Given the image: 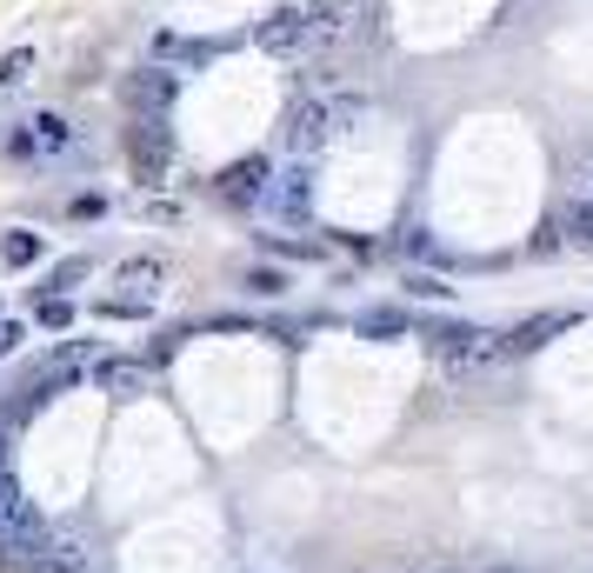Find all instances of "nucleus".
Returning <instances> with one entry per match:
<instances>
[{
  "label": "nucleus",
  "mask_w": 593,
  "mask_h": 573,
  "mask_svg": "<svg viewBox=\"0 0 593 573\" xmlns=\"http://www.w3.org/2000/svg\"><path fill=\"white\" fill-rule=\"evenodd\" d=\"M361 121H367V101H361V94H300V101L287 107V147H294L300 160H313L320 147L347 140Z\"/></svg>",
  "instance_id": "1"
},
{
  "label": "nucleus",
  "mask_w": 593,
  "mask_h": 573,
  "mask_svg": "<svg viewBox=\"0 0 593 573\" xmlns=\"http://www.w3.org/2000/svg\"><path fill=\"white\" fill-rule=\"evenodd\" d=\"M420 341H427V354H434L447 374H480V367L506 360V334L474 326V320H420Z\"/></svg>",
  "instance_id": "2"
},
{
  "label": "nucleus",
  "mask_w": 593,
  "mask_h": 573,
  "mask_svg": "<svg viewBox=\"0 0 593 573\" xmlns=\"http://www.w3.org/2000/svg\"><path fill=\"white\" fill-rule=\"evenodd\" d=\"M127 168L140 187H160L167 168H174V134H167V121H134L127 114Z\"/></svg>",
  "instance_id": "3"
},
{
  "label": "nucleus",
  "mask_w": 593,
  "mask_h": 573,
  "mask_svg": "<svg viewBox=\"0 0 593 573\" xmlns=\"http://www.w3.org/2000/svg\"><path fill=\"white\" fill-rule=\"evenodd\" d=\"M214 194L227 200V207H267V194H274V160L267 153H247V160H233V168H220L214 174Z\"/></svg>",
  "instance_id": "4"
},
{
  "label": "nucleus",
  "mask_w": 593,
  "mask_h": 573,
  "mask_svg": "<svg viewBox=\"0 0 593 573\" xmlns=\"http://www.w3.org/2000/svg\"><path fill=\"white\" fill-rule=\"evenodd\" d=\"M174 94H181V73L174 67H140V73L121 80V107L134 121H160L167 107H174Z\"/></svg>",
  "instance_id": "5"
},
{
  "label": "nucleus",
  "mask_w": 593,
  "mask_h": 573,
  "mask_svg": "<svg viewBox=\"0 0 593 573\" xmlns=\"http://www.w3.org/2000/svg\"><path fill=\"white\" fill-rule=\"evenodd\" d=\"M253 47L261 54H307V8L300 0H281L253 21Z\"/></svg>",
  "instance_id": "6"
},
{
  "label": "nucleus",
  "mask_w": 593,
  "mask_h": 573,
  "mask_svg": "<svg viewBox=\"0 0 593 573\" xmlns=\"http://www.w3.org/2000/svg\"><path fill=\"white\" fill-rule=\"evenodd\" d=\"M94 360H101V354H94V341H60V347H54V360L34 374V393H60V387H73L80 374H94Z\"/></svg>",
  "instance_id": "7"
},
{
  "label": "nucleus",
  "mask_w": 593,
  "mask_h": 573,
  "mask_svg": "<svg viewBox=\"0 0 593 573\" xmlns=\"http://www.w3.org/2000/svg\"><path fill=\"white\" fill-rule=\"evenodd\" d=\"M267 207H274L281 220H307V214H313V168H287V174H274Z\"/></svg>",
  "instance_id": "8"
},
{
  "label": "nucleus",
  "mask_w": 593,
  "mask_h": 573,
  "mask_svg": "<svg viewBox=\"0 0 593 573\" xmlns=\"http://www.w3.org/2000/svg\"><path fill=\"white\" fill-rule=\"evenodd\" d=\"M94 387L114 400H140L153 387V367L147 360H94Z\"/></svg>",
  "instance_id": "9"
},
{
  "label": "nucleus",
  "mask_w": 593,
  "mask_h": 573,
  "mask_svg": "<svg viewBox=\"0 0 593 573\" xmlns=\"http://www.w3.org/2000/svg\"><path fill=\"white\" fill-rule=\"evenodd\" d=\"M567 326H573V313H567V307H547V313H527V320L514 326V334H506V354H534V347H547L554 334H567Z\"/></svg>",
  "instance_id": "10"
},
{
  "label": "nucleus",
  "mask_w": 593,
  "mask_h": 573,
  "mask_svg": "<svg viewBox=\"0 0 593 573\" xmlns=\"http://www.w3.org/2000/svg\"><path fill=\"white\" fill-rule=\"evenodd\" d=\"M354 334H361V341H407V334H413V313H407V307H367V313L354 320Z\"/></svg>",
  "instance_id": "11"
},
{
  "label": "nucleus",
  "mask_w": 593,
  "mask_h": 573,
  "mask_svg": "<svg viewBox=\"0 0 593 573\" xmlns=\"http://www.w3.org/2000/svg\"><path fill=\"white\" fill-rule=\"evenodd\" d=\"M220 54V41H181V34H153V60L167 67V60H174V67H207Z\"/></svg>",
  "instance_id": "12"
},
{
  "label": "nucleus",
  "mask_w": 593,
  "mask_h": 573,
  "mask_svg": "<svg viewBox=\"0 0 593 573\" xmlns=\"http://www.w3.org/2000/svg\"><path fill=\"white\" fill-rule=\"evenodd\" d=\"M34 573H94V560H88V547H80V540H54V547H41Z\"/></svg>",
  "instance_id": "13"
},
{
  "label": "nucleus",
  "mask_w": 593,
  "mask_h": 573,
  "mask_svg": "<svg viewBox=\"0 0 593 573\" xmlns=\"http://www.w3.org/2000/svg\"><path fill=\"white\" fill-rule=\"evenodd\" d=\"M41 248H47V240L34 227H8V233H0V267H34Z\"/></svg>",
  "instance_id": "14"
},
{
  "label": "nucleus",
  "mask_w": 593,
  "mask_h": 573,
  "mask_svg": "<svg viewBox=\"0 0 593 573\" xmlns=\"http://www.w3.org/2000/svg\"><path fill=\"white\" fill-rule=\"evenodd\" d=\"M27 134H34L41 160H54V153H67V147H73V127H67V114H34V121H27Z\"/></svg>",
  "instance_id": "15"
},
{
  "label": "nucleus",
  "mask_w": 593,
  "mask_h": 573,
  "mask_svg": "<svg viewBox=\"0 0 593 573\" xmlns=\"http://www.w3.org/2000/svg\"><path fill=\"white\" fill-rule=\"evenodd\" d=\"M114 280H121V287H134L140 300H153V294H160V280H167V267H160L153 254H134V261H121V274H114Z\"/></svg>",
  "instance_id": "16"
},
{
  "label": "nucleus",
  "mask_w": 593,
  "mask_h": 573,
  "mask_svg": "<svg viewBox=\"0 0 593 573\" xmlns=\"http://www.w3.org/2000/svg\"><path fill=\"white\" fill-rule=\"evenodd\" d=\"M34 320L54 326V334H67V326H73V300H67V294H41V300H34Z\"/></svg>",
  "instance_id": "17"
},
{
  "label": "nucleus",
  "mask_w": 593,
  "mask_h": 573,
  "mask_svg": "<svg viewBox=\"0 0 593 573\" xmlns=\"http://www.w3.org/2000/svg\"><path fill=\"white\" fill-rule=\"evenodd\" d=\"M94 313H101V320H147L153 300H140V294H114V300H101Z\"/></svg>",
  "instance_id": "18"
},
{
  "label": "nucleus",
  "mask_w": 593,
  "mask_h": 573,
  "mask_svg": "<svg viewBox=\"0 0 593 573\" xmlns=\"http://www.w3.org/2000/svg\"><path fill=\"white\" fill-rule=\"evenodd\" d=\"M88 274H94V261H88V254H73V261H60V267L47 274V287H41V294H67L73 280H88Z\"/></svg>",
  "instance_id": "19"
},
{
  "label": "nucleus",
  "mask_w": 593,
  "mask_h": 573,
  "mask_svg": "<svg viewBox=\"0 0 593 573\" xmlns=\"http://www.w3.org/2000/svg\"><path fill=\"white\" fill-rule=\"evenodd\" d=\"M27 73H34V47H14V54H0V88H21Z\"/></svg>",
  "instance_id": "20"
},
{
  "label": "nucleus",
  "mask_w": 593,
  "mask_h": 573,
  "mask_svg": "<svg viewBox=\"0 0 593 573\" xmlns=\"http://www.w3.org/2000/svg\"><path fill=\"white\" fill-rule=\"evenodd\" d=\"M567 233L580 240V248H593V200H573L567 207Z\"/></svg>",
  "instance_id": "21"
},
{
  "label": "nucleus",
  "mask_w": 593,
  "mask_h": 573,
  "mask_svg": "<svg viewBox=\"0 0 593 573\" xmlns=\"http://www.w3.org/2000/svg\"><path fill=\"white\" fill-rule=\"evenodd\" d=\"M400 248H407V261H447V254H441V240H434V233H420V227L400 240Z\"/></svg>",
  "instance_id": "22"
},
{
  "label": "nucleus",
  "mask_w": 593,
  "mask_h": 573,
  "mask_svg": "<svg viewBox=\"0 0 593 573\" xmlns=\"http://www.w3.org/2000/svg\"><path fill=\"white\" fill-rule=\"evenodd\" d=\"M267 254H287V261H320L327 248H320V240H267Z\"/></svg>",
  "instance_id": "23"
},
{
  "label": "nucleus",
  "mask_w": 593,
  "mask_h": 573,
  "mask_svg": "<svg viewBox=\"0 0 593 573\" xmlns=\"http://www.w3.org/2000/svg\"><path fill=\"white\" fill-rule=\"evenodd\" d=\"M247 287L253 294H287V274L281 267H247Z\"/></svg>",
  "instance_id": "24"
},
{
  "label": "nucleus",
  "mask_w": 593,
  "mask_h": 573,
  "mask_svg": "<svg viewBox=\"0 0 593 573\" xmlns=\"http://www.w3.org/2000/svg\"><path fill=\"white\" fill-rule=\"evenodd\" d=\"M407 294H420V300H447L454 287H447L441 274H407Z\"/></svg>",
  "instance_id": "25"
},
{
  "label": "nucleus",
  "mask_w": 593,
  "mask_h": 573,
  "mask_svg": "<svg viewBox=\"0 0 593 573\" xmlns=\"http://www.w3.org/2000/svg\"><path fill=\"white\" fill-rule=\"evenodd\" d=\"M21 341H27V326H21V320H8V313H0V360H8V354H14Z\"/></svg>",
  "instance_id": "26"
},
{
  "label": "nucleus",
  "mask_w": 593,
  "mask_h": 573,
  "mask_svg": "<svg viewBox=\"0 0 593 573\" xmlns=\"http://www.w3.org/2000/svg\"><path fill=\"white\" fill-rule=\"evenodd\" d=\"M67 214H73V220H94V214H107V194H73Z\"/></svg>",
  "instance_id": "27"
},
{
  "label": "nucleus",
  "mask_w": 593,
  "mask_h": 573,
  "mask_svg": "<svg viewBox=\"0 0 593 573\" xmlns=\"http://www.w3.org/2000/svg\"><path fill=\"white\" fill-rule=\"evenodd\" d=\"M8 153H14V160H41V147H34V134H27V127H14V140H8Z\"/></svg>",
  "instance_id": "28"
},
{
  "label": "nucleus",
  "mask_w": 593,
  "mask_h": 573,
  "mask_svg": "<svg viewBox=\"0 0 593 573\" xmlns=\"http://www.w3.org/2000/svg\"><path fill=\"white\" fill-rule=\"evenodd\" d=\"M0 473H8V434H0Z\"/></svg>",
  "instance_id": "29"
},
{
  "label": "nucleus",
  "mask_w": 593,
  "mask_h": 573,
  "mask_svg": "<svg viewBox=\"0 0 593 573\" xmlns=\"http://www.w3.org/2000/svg\"><path fill=\"white\" fill-rule=\"evenodd\" d=\"M447 573H454V566H447Z\"/></svg>",
  "instance_id": "30"
}]
</instances>
